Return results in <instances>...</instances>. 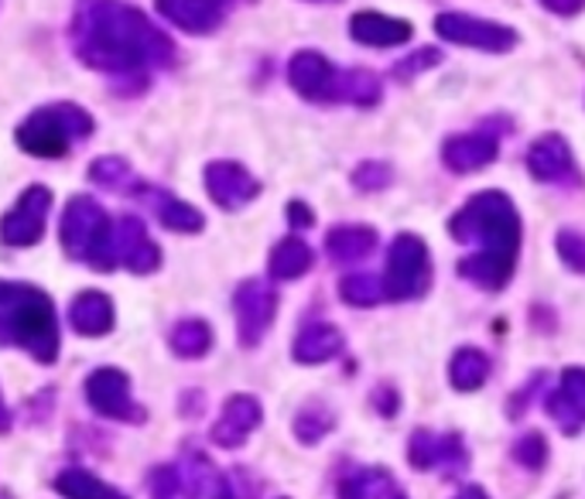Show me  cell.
<instances>
[{
  "label": "cell",
  "mask_w": 585,
  "mask_h": 499,
  "mask_svg": "<svg viewBox=\"0 0 585 499\" xmlns=\"http://www.w3.org/2000/svg\"><path fill=\"white\" fill-rule=\"evenodd\" d=\"M72 51L82 66L114 79L145 76L175 59L172 38L127 0H76Z\"/></svg>",
  "instance_id": "6da1fadb"
},
{
  "label": "cell",
  "mask_w": 585,
  "mask_h": 499,
  "mask_svg": "<svg viewBox=\"0 0 585 499\" xmlns=\"http://www.w3.org/2000/svg\"><path fill=\"white\" fill-rule=\"evenodd\" d=\"M0 346H21L45 367L59 359V322L45 291L0 281Z\"/></svg>",
  "instance_id": "7a4b0ae2"
},
{
  "label": "cell",
  "mask_w": 585,
  "mask_h": 499,
  "mask_svg": "<svg viewBox=\"0 0 585 499\" xmlns=\"http://www.w3.org/2000/svg\"><path fill=\"white\" fill-rule=\"evenodd\" d=\"M449 233L459 243H480V254L507 257V260L520 257L524 227L507 192L486 188L466 199V206L449 219Z\"/></svg>",
  "instance_id": "3957f363"
},
{
  "label": "cell",
  "mask_w": 585,
  "mask_h": 499,
  "mask_svg": "<svg viewBox=\"0 0 585 499\" xmlns=\"http://www.w3.org/2000/svg\"><path fill=\"white\" fill-rule=\"evenodd\" d=\"M93 134V114L82 109L76 103H51L35 109L18 130L14 141L24 154L51 161V158H66L72 141H82V137Z\"/></svg>",
  "instance_id": "277c9868"
},
{
  "label": "cell",
  "mask_w": 585,
  "mask_h": 499,
  "mask_svg": "<svg viewBox=\"0 0 585 499\" xmlns=\"http://www.w3.org/2000/svg\"><path fill=\"white\" fill-rule=\"evenodd\" d=\"M432 288V257L428 243L414 233H398L387 246L383 291L390 301H414Z\"/></svg>",
  "instance_id": "5b68a950"
},
{
  "label": "cell",
  "mask_w": 585,
  "mask_h": 499,
  "mask_svg": "<svg viewBox=\"0 0 585 499\" xmlns=\"http://www.w3.org/2000/svg\"><path fill=\"white\" fill-rule=\"evenodd\" d=\"M435 32L438 38L472 48V51H486V55H507L520 45V32L511 24L486 21V18H472L462 11H445L435 18Z\"/></svg>",
  "instance_id": "8992f818"
},
{
  "label": "cell",
  "mask_w": 585,
  "mask_h": 499,
  "mask_svg": "<svg viewBox=\"0 0 585 499\" xmlns=\"http://www.w3.org/2000/svg\"><path fill=\"white\" fill-rule=\"evenodd\" d=\"M408 465L417 473H428V468H441L449 479H459L469 468V452L459 431L438 434L432 428H417L411 431L408 441Z\"/></svg>",
  "instance_id": "52a82bcc"
},
{
  "label": "cell",
  "mask_w": 585,
  "mask_h": 499,
  "mask_svg": "<svg viewBox=\"0 0 585 499\" xmlns=\"http://www.w3.org/2000/svg\"><path fill=\"white\" fill-rule=\"evenodd\" d=\"M82 394H87V404L100 414V418L124 421V425H141L145 421V410L137 407L134 397H130V376L117 367L93 370L87 376Z\"/></svg>",
  "instance_id": "ba28073f"
},
{
  "label": "cell",
  "mask_w": 585,
  "mask_h": 499,
  "mask_svg": "<svg viewBox=\"0 0 585 499\" xmlns=\"http://www.w3.org/2000/svg\"><path fill=\"white\" fill-rule=\"evenodd\" d=\"M233 312H237V339L243 349H254L264 343L267 328L277 315V291L264 281H243L233 294Z\"/></svg>",
  "instance_id": "9c48e42d"
},
{
  "label": "cell",
  "mask_w": 585,
  "mask_h": 499,
  "mask_svg": "<svg viewBox=\"0 0 585 499\" xmlns=\"http://www.w3.org/2000/svg\"><path fill=\"white\" fill-rule=\"evenodd\" d=\"M48 212H51V192L45 185H27L18 196L14 209L0 219V240L8 246H35L45 236Z\"/></svg>",
  "instance_id": "30bf717a"
},
{
  "label": "cell",
  "mask_w": 585,
  "mask_h": 499,
  "mask_svg": "<svg viewBox=\"0 0 585 499\" xmlns=\"http://www.w3.org/2000/svg\"><path fill=\"white\" fill-rule=\"evenodd\" d=\"M114 223V219L106 216V209L93 199V196H72L66 212H62V223H59V240L62 250L72 260H87L93 243L100 240V233Z\"/></svg>",
  "instance_id": "8fae6325"
},
{
  "label": "cell",
  "mask_w": 585,
  "mask_h": 499,
  "mask_svg": "<svg viewBox=\"0 0 585 499\" xmlns=\"http://www.w3.org/2000/svg\"><path fill=\"white\" fill-rule=\"evenodd\" d=\"M527 172L541 185H578V164L562 134H541L527 148Z\"/></svg>",
  "instance_id": "7c38bea8"
},
{
  "label": "cell",
  "mask_w": 585,
  "mask_h": 499,
  "mask_svg": "<svg viewBox=\"0 0 585 499\" xmlns=\"http://www.w3.org/2000/svg\"><path fill=\"white\" fill-rule=\"evenodd\" d=\"M203 178H206L209 199L227 212H237L261 196V182L250 175L240 161H209Z\"/></svg>",
  "instance_id": "4fadbf2b"
},
{
  "label": "cell",
  "mask_w": 585,
  "mask_h": 499,
  "mask_svg": "<svg viewBox=\"0 0 585 499\" xmlns=\"http://www.w3.org/2000/svg\"><path fill=\"white\" fill-rule=\"evenodd\" d=\"M336 79L340 69L332 66L322 51L316 48H301L288 59V86L312 103H332V93H336Z\"/></svg>",
  "instance_id": "5bb4252c"
},
{
  "label": "cell",
  "mask_w": 585,
  "mask_h": 499,
  "mask_svg": "<svg viewBox=\"0 0 585 499\" xmlns=\"http://www.w3.org/2000/svg\"><path fill=\"white\" fill-rule=\"evenodd\" d=\"M548 418L559 425L562 434L575 438L585 428V367H565L554 391L544 397Z\"/></svg>",
  "instance_id": "9a60e30c"
},
{
  "label": "cell",
  "mask_w": 585,
  "mask_h": 499,
  "mask_svg": "<svg viewBox=\"0 0 585 499\" xmlns=\"http://www.w3.org/2000/svg\"><path fill=\"white\" fill-rule=\"evenodd\" d=\"M261 421H264L261 401L250 394H233V397H227V404H222L209 434L219 449H240L243 441L261 428Z\"/></svg>",
  "instance_id": "2e32d148"
},
{
  "label": "cell",
  "mask_w": 585,
  "mask_h": 499,
  "mask_svg": "<svg viewBox=\"0 0 585 499\" xmlns=\"http://www.w3.org/2000/svg\"><path fill=\"white\" fill-rule=\"evenodd\" d=\"M230 0H154V11L185 35H213L227 21Z\"/></svg>",
  "instance_id": "e0dca14e"
},
{
  "label": "cell",
  "mask_w": 585,
  "mask_h": 499,
  "mask_svg": "<svg viewBox=\"0 0 585 499\" xmlns=\"http://www.w3.org/2000/svg\"><path fill=\"white\" fill-rule=\"evenodd\" d=\"M500 148H496V137L483 134V130H472V134H452L445 137L441 144V164L449 169L452 175H472V172H483L496 161Z\"/></svg>",
  "instance_id": "ac0fdd59"
},
{
  "label": "cell",
  "mask_w": 585,
  "mask_h": 499,
  "mask_svg": "<svg viewBox=\"0 0 585 499\" xmlns=\"http://www.w3.org/2000/svg\"><path fill=\"white\" fill-rule=\"evenodd\" d=\"M349 35L353 42L367 48H394L414 38V24L404 18L380 14V11H356L349 18Z\"/></svg>",
  "instance_id": "d6986e66"
},
{
  "label": "cell",
  "mask_w": 585,
  "mask_h": 499,
  "mask_svg": "<svg viewBox=\"0 0 585 499\" xmlns=\"http://www.w3.org/2000/svg\"><path fill=\"white\" fill-rule=\"evenodd\" d=\"M179 473L188 499H237L233 483L203 452H185V459L179 462Z\"/></svg>",
  "instance_id": "ffe728a7"
},
{
  "label": "cell",
  "mask_w": 585,
  "mask_h": 499,
  "mask_svg": "<svg viewBox=\"0 0 585 499\" xmlns=\"http://www.w3.org/2000/svg\"><path fill=\"white\" fill-rule=\"evenodd\" d=\"M346 339H343V332L332 325V322H312V325H305L298 332V339L291 346V356H295V363L301 367H319V363H329V359H336L343 352Z\"/></svg>",
  "instance_id": "44dd1931"
},
{
  "label": "cell",
  "mask_w": 585,
  "mask_h": 499,
  "mask_svg": "<svg viewBox=\"0 0 585 499\" xmlns=\"http://www.w3.org/2000/svg\"><path fill=\"white\" fill-rule=\"evenodd\" d=\"M117 315H114V301H110L103 291H82L72 298L69 304V325L87 339H100L114 328Z\"/></svg>",
  "instance_id": "7402d4cb"
},
{
  "label": "cell",
  "mask_w": 585,
  "mask_h": 499,
  "mask_svg": "<svg viewBox=\"0 0 585 499\" xmlns=\"http://www.w3.org/2000/svg\"><path fill=\"white\" fill-rule=\"evenodd\" d=\"M377 246V230L364 223H340L325 233V254L336 264H353L374 254Z\"/></svg>",
  "instance_id": "603a6c76"
},
{
  "label": "cell",
  "mask_w": 585,
  "mask_h": 499,
  "mask_svg": "<svg viewBox=\"0 0 585 499\" xmlns=\"http://www.w3.org/2000/svg\"><path fill=\"white\" fill-rule=\"evenodd\" d=\"M316 264V254H312V246L305 243L301 236H285V240H277L274 250H271V257H267V274H271V281H298V277H305L312 270Z\"/></svg>",
  "instance_id": "cb8c5ba5"
},
{
  "label": "cell",
  "mask_w": 585,
  "mask_h": 499,
  "mask_svg": "<svg viewBox=\"0 0 585 499\" xmlns=\"http://www.w3.org/2000/svg\"><path fill=\"white\" fill-rule=\"evenodd\" d=\"M514 270H517V260L493 257V254H472L459 260V274L469 285H477L483 291H504L511 285Z\"/></svg>",
  "instance_id": "d4e9b609"
},
{
  "label": "cell",
  "mask_w": 585,
  "mask_h": 499,
  "mask_svg": "<svg viewBox=\"0 0 585 499\" xmlns=\"http://www.w3.org/2000/svg\"><path fill=\"white\" fill-rule=\"evenodd\" d=\"M148 196H151L158 223L164 230H172V233H203L206 230V216L195 206L182 202L179 196H172V192H148Z\"/></svg>",
  "instance_id": "484cf974"
},
{
  "label": "cell",
  "mask_w": 585,
  "mask_h": 499,
  "mask_svg": "<svg viewBox=\"0 0 585 499\" xmlns=\"http://www.w3.org/2000/svg\"><path fill=\"white\" fill-rule=\"evenodd\" d=\"M490 356L477 346H462L452 352L449 359V383H452V391L459 394H472V391H480V386L490 380Z\"/></svg>",
  "instance_id": "4316f807"
},
{
  "label": "cell",
  "mask_w": 585,
  "mask_h": 499,
  "mask_svg": "<svg viewBox=\"0 0 585 499\" xmlns=\"http://www.w3.org/2000/svg\"><path fill=\"white\" fill-rule=\"evenodd\" d=\"M380 96H383V86H380V76H377V72H370V69H340L332 103L377 106Z\"/></svg>",
  "instance_id": "83f0119b"
},
{
  "label": "cell",
  "mask_w": 585,
  "mask_h": 499,
  "mask_svg": "<svg viewBox=\"0 0 585 499\" xmlns=\"http://www.w3.org/2000/svg\"><path fill=\"white\" fill-rule=\"evenodd\" d=\"M55 492L66 499H127L121 489L106 486L103 479L87 473V468H66V473L55 476Z\"/></svg>",
  "instance_id": "f1b7e54d"
},
{
  "label": "cell",
  "mask_w": 585,
  "mask_h": 499,
  "mask_svg": "<svg viewBox=\"0 0 585 499\" xmlns=\"http://www.w3.org/2000/svg\"><path fill=\"white\" fill-rule=\"evenodd\" d=\"M390 496H394V479L380 465L356 468L353 476L340 483V499H390Z\"/></svg>",
  "instance_id": "f546056e"
},
{
  "label": "cell",
  "mask_w": 585,
  "mask_h": 499,
  "mask_svg": "<svg viewBox=\"0 0 585 499\" xmlns=\"http://www.w3.org/2000/svg\"><path fill=\"white\" fill-rule=\"evenodd\" d=\"M169 346L182 359H203L213 349V328L203 318H182L169 332Z\"/></svg>",
  "instance_id": "4dcf8cb0"
},
{
  "label": "cell",
  "mask_w": 585,
  "mask_h": 499,
  "mask_svg": "<svg viewBox=\"0 0 585 499\" xmlns=\"http://www.w3.org/2000/svg\"><path fill=\"white\" fill-rule=\"evenodd\" d=\"M336 428V414H332V407L329 404H322V401H309L305 404L298 414H295V425H291V431H295V438L301 441V445H319V441Z\"/></svg>",
  "instance_id": "1f68e13d"
},
{
  "label": "cell",
  "mask_w": 585,
  "mask_h": 499,
  "mask_svg": "<svg viewBox=\"0 0 585 499\" xmlns=\"http://www.w3.org/2000/svg\"><path fill=\"white\" fill-rule=\"evenodd\" d=\"M90 182L106 188V192H134V169L127 164V158L117 154H103L90 164Z\"/></svg>",
  "instance_id": "d6a6232c"
},
{
  "label": "cell",
  "mask_w": 585,
  "mask_h": 499,
  "mask_svg": "<svg viewBox=\"0 0 585 499\" xmlns=\"http://www.w3.org/2000/svg\"><path fill=\"white\" fill-rule=\"evenodd\" d=\"M340 298L353 309H374L387 298L383 291V277H374V274H349L340 281Z\"/></svg>",
  "instance_id": "836d02e7"
},
{
  "label": "cell",
  "mask_w": 585,
  "mask_h": 499,
  "mask_svg": "<svg viewBox=\"0 0 585 499\" xmlns=\"http://www.w3.org/2000/svg\"><path fill=\"white\" fill-rule=\"evenodd\" d=\"M514 462L524 465L527 473H541V468L548 465V438L541 431H524L517 441H514V449H511Z\"/></svg>",
  "instance_id": "e575fe53"
},
{
  "label": "cell",
  "mask_w": 585,
  "mask_h": 499,
  "mask_svg": "<svg viewBox=\"0 0 585 499\" xmlns=\"http://www.w3.org/2000/svg\"><path fill=\"white\" fill-rule=\"evenodd\" d=\"M349 182H353L356 192H367V196H374V192H383V188L394 185V169H390L387 161L370 158V161H359L356 164Z\"/></svg>",
  "instance_id": "d590c367"
},
{
  "label": "cell",
  "mask_w": 585,
  "mask_h": 499,
  "mask_svg": "<svg viewBox=\"0 0 585 499\" xmlns=\"http://www.w3.org/2000/svg\"><path fill=\"white\" fill-rule=\"evenodd\" d=\"M554 250H559L562 264L572 270V274H582L585 277V236L575 233V230H559L554 236Z\"/></svg>",
  "instance_id": "8d00e7d4"
},
{
  "label": "cell",
  "mask_w": 585,
  "mask_h": 499,
  "mask_svg": "<svg viewBox=\"0 0 585 499\" xmlns=\"http://www.w3.org/2000/svg\"><path fill=\"white\" fill-rule=\"evenodd\" d=\"M435 66H441V51L438 48H417V51H411L408 59H401L398 66H394V79L398 82H408V79H414L417 72H428V69H435Z\"/></svg>",
  "instance_id": "74e56055"
},
{
  "label": "cell",
  "mask_w": 585,
  "mask_h": 499,
  "mask_svg": "<svg viewBox=\"0 0 585 499\" xmlns=\"http://www.w3.org/2000/svg\"><path fill=\"white\" fill-rule=\"evenodd\" d=\"M151 499H188L179 465H161L151 476Z\"/></svg>",
  "instance_id": "f35d334b"
},
{
  "label": "cell",
  "mask_w": 585,
  "mask_h": 499,
  "mask_svg": "<svg viewBox=\"0 0 585 499\" xmlns=\"http://www.w3.org/2000/svg\"><path fill=\"white\" fill-rule=\"evenodd\" d=\"M288 223H291V230H312L316 227V212L305 206L301 199H291L288 202Z\"/></svg>",
  "instance_id": "ab89813d"
},
{
  "label": "cell",
  "mask_w": 585,
  "mask_h": 499,
  "mask_svg": "<svg viewBox=\"0 0 585 499\" xmlns=\"http://www.w3.org/2000/svg\"><path fill=\"white\" fill-rule=\"evenodd\" d=\"M374 404H377V410L383 414V418H394V414L401 410V397H398V391H390V386H377Z\"/></svg>",
  "instance_id": "60d3db41"
},
{
  "label": "cell",
  "mask_w": 585,
  "mask_h": 499,
  "mask_svg": "<svg viewBox=\"0 0 585 499\" xmlns=\"http://www.w3.org/2000/svg\"><path fill=\"white\" fill-rule=\"evenodd\" d=\"M541 4H544L551 14H562V18H572V14L585 11V0H541Z\"/></svg>",
  "instance_id": "b9f144b4"
},
{
  "label": "cell",
  "mask_w": 585,
  "mask_h": 499,
  "mask_svg": "<svg viewBox=\"0 0 585 499\" xmlns=\"http://www.w3.org/2000/svg\"><path fill=\"white\" fill-rule=\"evenodd\" d=\"M456 499H490V492L483 489V486H477V483H469V486H462L459 489V496Z\"/></svg>",
  "instance_id": "7bdbcfd3"
},
{
  "label": "cell",
  "mask_w": 585,
  "mask_h": 499,
  "mask_svg": "<svg viewBox=\"0 0 585 499\" xmlns=\"http://www.w3.org/2000/svg\"><path fill=\"white\" fill-rule=\"evenodd\" d=\"M11 425H14V418H11V410H8L4 397H0V434H8V431H11Z\"/></svg>",
  "instance_id": "ee69618b"
},
{
  "label": "cell",
  "mask_w": 585,
  "mask_h": 499,
  "mask_svg": "<svg viewBox=\"0 0 585 499\" xmlns=\"http://www.w3.org/2000/svg\"><path fill=\"white\" fill-rule=\"evenodd\" d=\"M309 4H343V0H309Z\"/></svg>",
  "instance_id": "f6af8a7d"
},
{
  "label": "cell",
  "mask_w": 585,
  "mask_h": 499,
  "mask_svg": "<svg viewBox=\"0 0 585 499\" xmlns=\"http://www.w3.org/2000/svg\"><path fill=\"white\" fill-rule=\"evenodd\" d=\"M390 499H408V492H398V489H394V496H390Z\"/></svg>",
  "instance_id": "bcb514c9"
},
{
  "label": "cell",
  "mask_w": 585,
  "mask_h": 499,
  "mask_svg": "<svg viewBox=\"0 0 585 499\" xmlns=\"http://www.w3.org/2000/svg\"><path fill=\"white\" fill-rule=\"evenodd\" d=\"M0 499H11V492H0Z\"/></svg>",
  "instance_id": "7dc6e473"
},
{
  "label": "cell",
  "mask_w": 585,
  "mask_h": 499,
  "mask_svg": "<svg viewBox=\"0 0 585 499\" xmlns=\"http://www.w3.org/2000/svg\"><path fill=\"white\" fill-rule=\"evenodd\" d=\"M282 499H288V496H282Z\"/></svg>",
  "instance_id": "c3c4849f"
}]
</instances>
